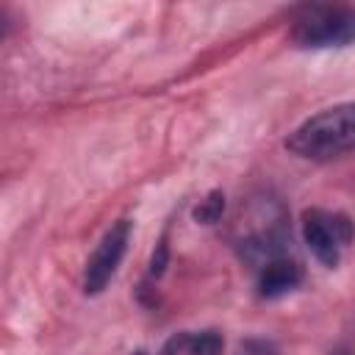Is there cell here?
<instances>
[{
  "label": "cell",
  "instance_id": "8992f818",
  "mask_svg": "<svg viewBox=\"0 0 355 355\" xmlns=\"http://www.w3.org/2000/svg\"><path fill=\"white\" fill-rule=\"evenodd\" d=\"M225 341L216 330L202 333H183V352L186 355H222Z\"/></svg>",
  "mask_w": 355,
  "mask_h": 355
},
{
  "label": "cell",
  "instance_id": "6da1fadb",
  "mask_svg": "<svg viewBox=\"0 0 355 355\" xmlns=\"http://www.w3.org/2000/svg\"><path fill=\"white\" fill-rule=\"evenodd\" d=\"M286 147L308 161H330L355 153V103H338L313 114L288 133Z\"/></svg>",
  "mask_w": 355,
  "mask_h": 355
},
{
  "label": "cell",
  "instance_id": "7a4b0ae2",
  "mask_svg": "<svg viewBox=\"0 0 355 355\" xmlns=\"http://www.w3.org/2000/svg\"><path fill=\"white\" fill-rule=\"evenodd\" d=\"M291 39L300 47H344L355 42V8L313 6L294 19Z\"/></svg>",
  "mask_w": 355,
  "mask_h": 355
},
{
  "label": "cell",
  "instance_id": "277c9868",
  "mask_svg": "<svg viewBox=\"0 0 355 355\" xmlns=\"http://www.w3.org/2000/svg\"><path fill=\"white\" fill-rule=\"evenodd\" d=\"M128 241H130V222L128 219H119L116 225H111L105 230V236L94 247L92 258L86 261V272H83V291L86 294H100L111 283L116 266L122 263Z\"/></svg>",
  "mask_w": 355,
  "mask_h": 355
},
{
  "label": "cell",
  "instance_id": "52a82bcc",
  "mask_svg": "<svg viewBox=\"0 0 355 355\" xmlns=\"http://www.w3.org/2000/svg\"><path fill=\"white\" fill-rule=\"evenodd\" d=\"M222 211H225V197H222V191H211V194L197 205L194 219L202 222V225H214V222H219Z\"/></svg>",
  "mask_w": 355,
  "mask_h": 355
},
{
  "label": "cell",
  "instance_id": "3957f363",
  "mask_svg": "<svg viewBox=\"0 0 355 355\" xmlns=\"http://www.w3.org/2000/svg\"><path fill=\"white\" fill-rule=\"evenodd\" d=\"M352 236H355V227L344 214H330L319 208H311L302 214V239L308 250L316 255V261H322L330 269L338 266L341 250L352 241Z\"/></svg>",
  "mask_w": 355,
  "mask_h": 355
},
{
  "label": "cell",
  "instance_id": "5b68a950",
  "mask_svg": "<svg viewBox=\"0 0 355 355\" xmlns=\"http://www.w3.org/2000/svg\"><path fill=\"white\" fill-rule=\"evenodd\" d=\"M302 280V269L297 261H288V258H272L261 266V275H258V291L261 297L266 300H275V297H283L288 291H294Z\"/></svg>",
  "mask_w": 355,
  "mask_h": 355
}]
</instances>
